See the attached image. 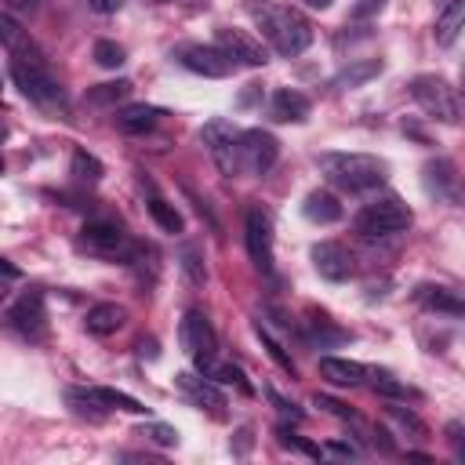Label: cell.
Returning a JSON list of instances; mask_svg holds the SVG:
<instances>
[{
    "mask_svg": "<svg viewBox=\"0 0 465 465\" xmlns=\"http://www.w3.org/2000/svg\"><path fill=\"white\" fill-rule=\"evenodd\" d=\"M243 11L262 29L269 47L283 58H294L312 44V25L298 7H287L280 0H243Z\"/></svg>",
    "mask_w": 465,
    "mask_h": 465,
    "instance_id": "cell-1",
    "label": "cell"
},
{
    "mask_svg": "<svg viewBox=\"0 0 465 465\" xmlns=\"http://www.w3.org/2000/svg\"><path fill=\"white\" fill-rule=\"evenodd\" d=\"M7 58H11V62H7V65H11V80H15V87H18L29 102H36V105H44V109H58V105L65 102L62 84L51 76L47 62L40 58V51L33 47L29 36H25L18 47H11Z\"/></svg>",
    "mask_w": 465,
    "mask_h": 465,
    "instance_id": "cell-2",
    "label": "cell"
},
{
    "mask_svg": "<svg viewBox=\"0 0 465 465\" xmlns=\"http://www.w3.org/2000/svg\"><path fill=\"white\" fill-rule=\"evenodd\" d=\"M316 163H320V174L334 189H345V193L378 189L385 182V174H389V163L371 156V153H323Z\"/></svg>",
    "mask_w": 465,
    "mask_h": 465,
    "instance_id": "cell-3",
    "label": "cell"
},
{
    "mask_svg": "<svg viewBox=\"0 0 465 465\" xmlns=\"http://www.w3.org/2000/svg\"><path fill=\"white\" fill-rule=\"evenodd\" d=\"M411 98L418 102V109L429 116V120H440V124H458L465 116V94L458 87H450L443 76H432V73H421L411 80Z\"/></svg>",
    "mask_w": 465,
    "mask_h": 465,
    "instance_id": "cell-4",
    "label": "cell"
},
{
    "mask_svg": "<svg viewBox=\"0 0 465 465\" xmlns=\"http://www.w3.org/2000/svg\"><path fill=\"white\" fill-rule=\"evenodd\" d=\"M411 218H414L411 207H407L396 193H385V196H378V200H371V203L360 207V214H356V232L367 236V240L396 236V232H403V229L411 225Z\"/></svg>",
    "mask_w": 465,
    "mask_h": 465,
    "instance_id": "cell-5",
    "label": "cell"
},
{
    "mask_svg": "<svg viewBox=\"0 0 465 465\" xmlns=\"http://www.w3.org/2000/svg\"><path fill=\"white\" fill-rule=\"evenodd\" d=\"M240 134H243V131H236V127H232L229 120H222V116L207 120V124H203V131H200V138H203V145H207V153H211L214 167H218L225 178H236V174H243Z\"/></svg>",
    "mask_w": 465,
    "mask_h": 465,
    "instance_id": "cell-6",
    "label": "cell"
},
{
    "mask_svg": "<svg viewBox=\"0 0 465 465\" xmlns=\"http://www.w3.org/2000/svg\"><path fill=\"white\" fill-rule=\"evenodd\" d=\"M243 240H247V254L262 272H272V222L265 207H247L243 218Z\"/></svg>",
    "mask_w": 465,
    "mask_h": 465,
    "instance_id": "cell-7",
    "label": "cell"
},
{
    "mask_svg": "<svg viewBox=\"0 0 465 465\" xmlns=\"http://www.w3.org/2000/svg\"><path fill=\"white\" fill-rule=\"evenodd\" d=\"M7 323H11V331H18V334L29 338V341L44 338V331H47L44 294H40V291H25L22 298H15V302L7 305Z\"/></svg>",
    "mask_w": 465,
    "mask_h": 465,
    "instance_id": "cell-8",
    "label": "cell"
},
{
    "mask_svg": "<svg viewBox=\"0 0 465 465\" xmlns=\"http://www.w3.org/2000/svg\"><path fill=\"white\" fill-rule=\"evenodd\" d=\"M178 334H182V349L193 356L196 367L218 352V334H214L211 320H207L200 309H189V312L182 316V331H178Z\"/></svg>",
    "mask_w": 465,
    "mask_h": 465,
    "instance_id": "cell-9",
    "label": "cell"
},
{
    "mask_svg": "<svg viewBox=\"0 0 465 465\" xmlns=\"http://www.w3.org/2000/svg\"><path fill=\"white\" fill-rule=\"evenodd\" d=\"M240 153H243V174H269L280 156V142L269 131L251 127L240 134Z\"/></svg>",
    "mask_w": 465,
    "mask_h": 465,
    "instance_id": "cell-10",
    "label": "cell"
},
{
    "mask_svg": "<svg viewBox=\"0 0 465 465\" xmlns=\"http://www.w3.org/2000/svg\"><path fill=\"white\" fill-rule=\"evenodd\" d=\"M309 254H312L316 272H320L323 280H331V283H341V280H349V276L356 272L352 251H349L345 243H338V240H320V243H312Z\"/></svg>",
    "mask_w": 465,
    "mask_h": 465,
    "instance_id": "cell-11",
    "label": "cell"
},
{
    "mask_svg": "<svg viewBox=\"0 0 465 465\" xmlns=\"http://www.w3.org/2000/svg\"><path fill=\"white\" fill-rule=\"evenodd\" d=\"M178 62H182L189 73L211 76V80H222V76H229V73L236 69V62H232L222 47H207V44H189V47H182V51H178Z\"/></svg>",
    "mask_w": 465,
    "mask_h": 465,
    "instance_id": "cell-12",
    "label": "cell"
},
{
    "mask_svg": "<svg viewBox=\"0 0 465 465\" xmlns=\"http://www.w3.org/2000/svg\"><path fill=\"white\" fill-rule=\"evenodd\" d=\"M214 47H222L236 65H251V69H254V65H265V62H269L262 40H254V36L243 33V29H229V25L214 29Z\"/></svg>",
    "mask_w": 465,
    "mask_h": 465,
    "instance_id": "cell-13",
    "label": "cell"
},
{
    "mask_svg": "<svg viewBox=\"0 0 465 465\" xmlns=\"http://www.w3.org/2000/svg\"><path fill=\"white\" fill-rule=\"evenodd\" d=\"M80 243L102 258H127V251H131V240L116 222H87Z\"/></svg>",
    "mask_w": 465,
    "mask_h": 465,
    "instance_id": "cell-14",
    "label": "cell"
},
{
    "mask_svg": "<svg viewBox=\"0 0 465 465\" xmlns=\"http://www.w3.org/2000/svg\"><path fill=\"white\" fill-rule=\"evenodd\" d=\"M425 189L436 200H443V203H461V196H465L461 178H458V171H454L450 160H429L425 163Z\"/></svg>",
    "mask_w": 465,
    "mask_h": 465,
    "instance_id": "cell-15",
    "label": "cell"
},
{
    "mask_svg": "<svg viewBox=\"0 0 465 465\" xmlns=\"http://www.w3.org/2000/svg\"><path fill=\"white\" fill-rule=\"evenodd\" d=\"M178 389H182L196 407H207L211 414H222V411H225V392H222L207 374L200 378V374H189V371H185V374H178Z\"/></svg>",
    "mask_w": 465,
    "mask_h": 465,
    "instance_id": "cell-16",
    "label": "cell"
},
{
    "mask_svg": "<svg viewBox=\"0 0 465 465\" xmlns=\"http://www.w3.org/2000/svg\"><path fill=\"white\" fill-rule=\"evenodd\" d=\"M309 109H312V102L302 94V91H294V87H280L276 94H272V102H269V113H272V120H280V124H302L305 116H309Z\"/></svg>",
    "mask_w": 465,
    "mask_h": 465,
    "instance_id": "cell-17",
    "label": "cell"
},
{
    "mask_svg": "<svg viewBox=\"0 0 465 465\" xmlns=\"http://www.w3.org/2000/svg\"><path fill=\"white\" fill-rule=\"evenodd\" d=\"M320 374L331 381V385H363V378L371 374L363 363L356 360H341V356H323L320 360Z\"/></svg>",
    "mask_w": 465,
    "mask_h": 465,
    "instance_id": "cell-18",
    "label": "cell"
},
{
    "mask_svg": "<svg viewBox=\"0 0 465 465\" xmlns=\"http://www.w3.org/2000/svg\"><path fill=\"white\" fill-rule=\"evenodd\" d=\"M461 29H465V0H447L443 11H440V18H436V29H432L436 44L440 47H450L461 36Z\"/></svg>",
    "mask_w": 465,
    "mask_h": 465,
    "instance_id": "cell-19",
    "label": "cell"
},
{
    "mask_svg": "<svg viewBox=\"0 0 465 465\" xmlns=\"http://www.w3.org/2000/svg\"><path fill=\"white\" fill-rule=\"evenodd\" d=\"M418 302L432 312H447V316H465V298H458L450 287H436V283H425L418 287Z\"/></svg>",
    "mask_w": 465,
    "mask_h": 465,
    "instance_id": "cell-20",
    "label": "cell"
},
{
    "mask_svg": "<svg viewBox=\"0 0 465 465\" xmlns=\"http://www.w3.org/2000/svg\"><path fill=\"white\" fill-rule=\"evenodd\" d=\"M302 214H305L309 222H316V225H331V222H338V218H341V203H338V196H334V193L316 189V193H309V196H305Z\"/></svg>",
    "mask_w": 465,
    "mask_h": 465,
    "instance_id": "cell-21",
    "label": "cell"
},
{
    "mask_svg": "<svg viewBox=\"0 0 465 465\" xmlns=\"http://www.w3.org/2000/svg\"><path fill=\"white\" fill-rule=\"evenodd\" d=\"M124 320H127V312H124L120 305H113V302H102V305L87 309V320H84V327H87L91 334L105 338V334H116V331L124 327Z\"/></svg>",
    "mask_w": 465,
    "mask_h": 465,
    "instance_id": "cell-22",
    "label": "cell"
},
{
    "mask_svg": "<svg viewBox=\"0 0 465 465\" xmlns=\"http://www.w3.org/2000/svg\"><path fill=\"white\" fill-rule=\"evenodd\" d=\"M156 120H160V109H153V105H127L116 113V127L124 134H145L156 127Z\"/></svg>",
    "mask_w": 465,
    "mask_h": 465,
    "instance_id": "cell-23",
    "label": "cell"
},
{
    "mask_svg": "<svg viewBox=\"0 0 465 465\" xmlns=\"http://www.w3.org/2000/svg\"><path fill=\"white\" fill-rule=\"evenodd\" d=\"M200 374H207L211 381H225V385H240L243 392H251V385L243 381V371L240 367H232V363H225V360H203L200 363Z\"/></svg>",
    "mask_w": 465,
    "mask_h": 465,
    "instance_id": "cell-24",
    "label": "cell"
},
{
    "mask_svg": "<svg viewBox=\"0 0 465 465\" xmlns=\"http://www.w3.org/2000/svg\"><path fill=\"white\" fill-rule=\"evenodd\" d=\"M378 73H381V62H378V58H367V62L345 65L334 84H338V87H356V84H363V80H371V76H378Z\"/></svg>",
    "mask_w": 465,
    "mask_h": 465,
    "instance_id": "cell-25",
    "label": "cell"
},
{
    "mask_svg": "<svg viewBox=\"0 0 465 465\" xmlns=\"http://www.w3.org/2000/svg\"><path fill=\"white\" fill-rule=\"evenodd\" d=\"M149 214H153V222H156L163 232H182V214H178L174 203H167L163 196H153V200H149Z\"/></svg>",
    "mask_w": 465,
    "mask_h": 465,
    "instance_id": "cell-26",
    "label": "cell"
},
{
    "mask_svg": "<svg viewBox=\"0 0 465 465\" xmlns=\"http://www.w3.org/2000/svg\"><path fill=\"white\" fill-rule=\"evenodd\" d=\"M109 411H131V414H142L145 407L134 400V396H127V392H120V389H91Z\"/></svg>",
    "mask_w": 465,
    "mask_h": 465,
    "instance_id": "cell-27",
    "label": "cell"
},
{
    "mask_svg": "<svg viewBox=\"0 0 465 465\" xmlns=\"http://www.w3.org/2000/svg\"><path fill=\"white\" fill-rule=\"evenodd\" d=\"M69 171H73L76 182H98V178H102V163H98L91 153H84V149L73 153V167H69Z\"/></svg>",
    "mask_w": 465,
    "mask_h": 465,
    "instance_id": "cell-28",
    "label": "cell"
},
{
    "mask_svg": "<svg viewBox=\"0 0 465 465\" xmlns=\"http://www.w3.org/2000/svg\"><path fill=\"white\" fill-rule=\"evenodd\" d=\"M127 91H131V84H127V80H116V84H98V87H91V91H87V102H94V105H109V102L127 98Z\"/></svg>",
    "mask_w": 465,
    "mask_h": 465,
    "instance_id": "cell-29",
    "label": "cell"
},
{
    "mask_svg": "<svg viewBox=\"0 0 465 465\" xmlns=\"http://www.w3.org/2000/svg\"><path fill=\"white\" fill-rule=\"evenodd\" d=\"M182 272H185V280L193 283V287H200L203 280H207V269H203V262H200V251L196 247H182Z\"/></svg>",
    "mask_w": 465,
    "mask_h": 465,
    "instance_id": "cell-30",
    "label": "cell"
},
{
    "mask_svg": "<svg viewBox=\"0 0 465 465\" xmlns=\"http://www.w3.org/2000/svg\"><path fill=\"white\" fill-rule=\"evenodd\" d=\"M94 62H98L102 69H120V65H124V47L113 44V40H98V44H94Z\"/></svg>",
    "mask_w": 465,
    "mask_h": 465,
    "instance_id": "cell-31",
    "label": "cell"
},
{
    "mask_svg": "<svg viewBox=\"0 0 465 465\" xmlns=\"http://www.w3.org/2000/svg\"><path fill=\"white\" fill-rule=\"evenodd\" d=\"M254 331H258V338H262V345L269 349V356H272V360H276V363H280V367H283L287 374H294V363H291V356L283 352V345H280V341H276V338H272V334H269V331H265L262 323H254Z\"/></svg>",
    "mask_w": 465,
    "mask_h": 465,
    "instance_id": "cell-32",
    "label": "cell"
},
{
    "mask_svg": "<svg viewBox=\"0 0 465 465\" xmlns=\"http://www.w3.org/2000/svg\"><path fill=\"white\" fill-rule=\"evenodd\" d=\"M138 436H149V440H153V443H160V447H174V443H178V429L160 425V421L142 425V429H138Z\"/></svg>",
    "mask_w": 465,
    "mask_h": 465,
    "instance_id": "cell-33",
    "label": "cell"
},
{
    "mask_svg": "<svg viewBox=\"0 0 465 465\" xmlns=\"http://www.w3.org/2000/svg\"><path fill=\"white\" fill-rule=\"evenodd\" d=\"M371 385H374V392H381V396H407V389H403L389 371H371Z\"/></svg>",
    "mask_w": 465,
    "mask_h": 465,
    "instance_id": "cell-34",
    "label": "cell"
},
{
    "mask_svg": "<svg viewBox=\"0 0 465 465\" xmlns=\"http://www.w3.org/2000/svg\"><path fill=\"white\" fill-rule=\"evenodd\" d=\"M309 338H312V341H320V345H323V341H345V334H341V331H334L323 316H320V320H309Z\"/></svg>",
    "mask_w": 465,
    "mask_h": 465,
    "instance_id": "cell-35",
    "label": "cell"
},
{
    "mask_svg": "<svg viewBox=\"0 0 465 465\" xmlns=\"http://www.w3.org/2000/svg\"><path fill=\"white\" fill-rule=\"evenodd\" d=\"M312 403H316V407H323V411H327V414H334V418L356 421V414H352L345 403H338V400H331V396H323V392H316V396H312Z\"/></svg>",
    "mask_w": 465,
    "mask_h": 465,
    "instance_id": "cell-36",
    "label": "cell"
},
{
    "mask_svg": "<svg viewBox=\"0 0 465 465\" xmlns=\"http://www.w3.org/2000/svg\"><path fill=\"white\" fill-rule=\"evenodd\" d=\"M447 440H450L454 458L465 461V425H461V421H450V425H447Z\"/></svg>",
    "mask_w": 465,
    "mask_h": 465,
    "instance_id": "cell-37",
    "label": "cell"
},
{
    "mask_svg": "<svg viewBox=\"0 0 465 465\" xmlns=\"http://www.w3.org/2000/svg\"><path fill=\"white\" fill-rule=\"evenodd\" d=\"M124 4H127V0H87V7H91L94 15H116Z\"/></svg>",
    "mask_w": 465,
    "mask_h": 465,
    "instance_id": "cell-38",
    "label": "cell"
},
{
    "mask_svg": "<svg viewBox=\"0 0 465 465\" xmlns=\"http://www.w3.org/2000/svg\"><path fill=\"white\" fill-rule=\"evenodd\" d=\"M392 418H396L400 425H407V429H414V432H425V425H421V421H418V418H414L411 411H403V407H392Z\"/></svg>",
    "mask_w": 465,
    "mask_h": 465,
    "instance_id": "cell-39",
    "label": "cell"
},
{
    "mask_svg": "<svg viewBox=\"0 0 465 465\" xmlns=\"http://www.w3.org/2000/svg\"><path fill=\"white\" fill-rule=\"evenodd\" d=\"M381 7H385V0H360V4L352 7V18H367V15L381 11Z\"/></svg>",
    "mask_w": 465,
    "mask_h": 465,
    "instance_id": "cell-40",
    "label": "cell"
},
{
    "mask_svg": "<svg viewBox=\"0 0 465 465\" xmlns=\"http://www.w3.org/2000/svg\"><path fill=\"white\" fill-rule=\"evenodd\" d=\"M327 450H331V454H341V458H356V447H352V443H331Z\"/></svg>",
    "mask_w": 465,
    "mask_h": 465,
    "instance_id": "cell-41",
    "label": "cell"
},
{
    "mask_svg": "<svg viewBox=\"0 0 465 465\" xmlns=\"http://www.w3.org/2000/svg\"><path fill=\"white\" fill-rule=\"evenodd\" d=\"M7 4V11H22V7H36L40 0H4Z\"/></svg>",
    "mask_w": 465,
    "mask_h": 465,
    "instance_id": "cell-42",
    "label": "cell"
},
{
    "mask_svg": "<svg viewBox=\"0 0 465 465\" xmlns=\"http://www.w3.org/2000/svg\"><path fill=\"white\" fill-rule=\"evenodd\" d=\"M334 0H305V7H312V11H327Z\"/></svg>",
    "mask_w": 465,
    "mask_h": 465,
    "instance_id": "cell-43",
    "label": "cell"
},
{
    "mask_svg": "<svg viewBox=\"0 0 465 465\" xmlns=\"http://www.w3.org/2000/svg\"><path fill=\"white\" fill-rule=\"evenodd\" d=\"M461 94H465V65H461Z\"/></svg>",
    "mask_w": 465,
    "mask_h": 465,
    "instance_id": "cell-44",
    "label": "cell"
},
{
    "mask_svg": "<svg viewBox=\"0 0 465 465\" xmlns=\"http://www.w3.org/2000/svg\"><path fill=\"white\" fill-rule=\"evenodd\" d=\"M156 4H167V0H156Z\"/></svg>",
    "mask_w": 465,
    "mask_h": 465,
    "instance_id": "cell-45",
    "label": "cell"
}]
</instances>
